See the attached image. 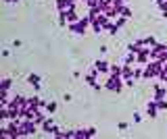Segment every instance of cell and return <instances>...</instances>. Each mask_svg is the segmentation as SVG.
Here are the masks:
<instances>
[{
  "label": "cell",
  "instance_id": "6da1fadb",
  "mask_svg": "<svg viewBox=\"0 0 167 139\" xmlns=\"http://www.w3.org/2000/svg\"><path fill=\"white\" fill-rule=\"evenodd\" d=\"M27 81L33 85V87H38V85H40V77H38V75H29V77H27Z\"/></svg>",
  "mask_w": 167,
  "mask_h": 139
},
{
  "label": "cell",
  "instance_id": "7a4b0ae2",
  "mask_svg": "<svg viewBox=\"0 0 167 139\" xmlns=\"http://www.w3.org/2000/svg\"><path fill=\"white\" fill-rule=\"evenodd\" d=\"M94 68H96V71H107L109 66H107V62H104V60H98V62H96V66H94Z\"/></svg>",
  "mask_w": 167,
  "mask_h": 139
},
{
  "label": "cell",
  "instance_id": "3957f363",
  "mask_svg": "<svg viewBox=\"0 0 167 139\" xmlns=\"http://www.w3.org/2000/svg\"><path fill=\"white\" fill-rule=\"evenodd\" d=\"M155 112H157V106L155 104H148V116H157Z\"/></svg>",
  "mask_w": 167,
  "mask_h": 139
},
{
  "label": "cell",
  "instance_id": "277c9868",
  "mask_svg": "<svg viewBox=\"0 0 167 139\" xmlns=\"http://www.w3.org/2000/svg\"><path fill=\"white\" fill-rule=\"evenodd\" d=\"M57 110V104H48L46 106V112H55Z\"/></svg>",
  "mask_w": 167,
  "mask_h": 139
}]
</instances>
